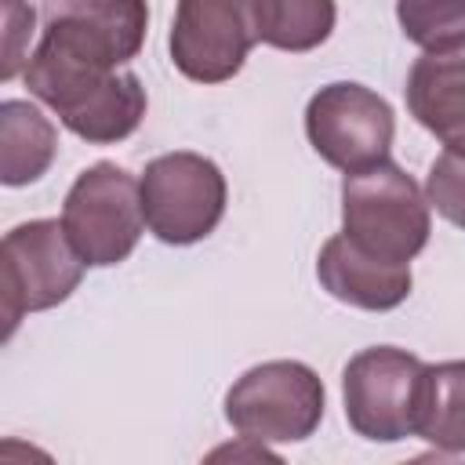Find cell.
<instances>
[{
	"label": "cell",
	"mask_w": 465,
	"mask_h": 465,
	"mask_svg": "<svg viewBox=\"0 0 465 465\" xmlns=\"http://www.w3.org/2000/svg\"><path fill=\"white\" fill-rule=\"evenodd\" d=\"M22 76L29 94L51 105L58 120L91 145H116L145 120V87L127 69L76 62L36 44Z\"/></svg>",
	"instance_id": "cell-1"
},
{
	"label": "cell",
	"mask_w": 465,
	"mask_h": 465,
	"mask_svg": "<svg viewBox=\"0 0 465 465\" xmlns=\"http://www.w3.org/2000/svg\"><path fill=\"white\" fill-rule=\"evenodd\" d=\"M429 196L392 160H378L341 178V232L385 262L411 265L429 243Z\"/></svg>",
	"instance_id": "cell-2"
},
{
	"label": "cell",
	"mask_w": 465,
	"mask_h": 465,
	"mask_svg": "<svg viewBox=\"0 0 465 465\" xmlns=\"http://www.w3.org/2000/svg\"><path fill=\"white\" fill-rule=\"evenodd\" d=\"M327 392L302 360H265L225 392V421L251 443H302L323 421Z\"/></svg>",
	"instance_id": "cell-3"
},
{
	"label": "cell",
	"mask_w": 465,
	"mask_h": 465,
	"mask_svg": "<svg viewBox=\"0 0 465 465\" xmlns=\"http://www.w3.org/2000/svg\"><path fill=\"white\" fill-rule=\"evenodd\" d=\"M62 225L91 269L127 262L145 232L138 178L113 160L84 167L62 200Z\"/></svg>",
	"instance_id": "cell-4"
},
{
	"label": "cell",
	"mask_w": 465,
	"mask_h": 465,
	"mask_svg": "<svg viewBox=\"0 0 465 465\" xmlns=\"http://www.w3.org/2000/svg\"><path fill=\"white\" fill-rule=\"evenodd\" d=\"M145 225L160 243L189 247L207 240L225 218L229 185L222 167L203 153H163L145 163L142 178Z\"/></svg>",
	"instance_id": "cell-5"
},
{
	"label": "cell",
	"mask_w": 465,
	"mask_h": 465,
	"mask_svg": "<svg viewBox=\"0 0 465 465\" xmlns=\"http://www.w3.org/2000/svg\"><path fill=\"white\" fill-rule=\"evenodd\" d=\"M425 371L429 363L400 345L360 349L341 371L349 429L371 443H400L414 436Z\"/></svg>",
	"instance_id": "cell-6"
},
{
	"label": "cell",
	"mask_w": 465,
	"mask_h": 465,
	"mask_svg": "<svg viewBox=\"0 0 465 465\" xmlns=\"http://www.w3.org/2000/svg\"><path fill=\"white\" fill-rule=\"evenodd\" d=\"M87 262L73 247L58 218H33L15 225L0 243L4 276V338L15 334L18 320L62 305L84 280Z\"/></svg>",
	"instance_id": "cell-7"
},
{
	"label": "cell",
	"mask_w": 465,
	"mask_h": 465,
	"mask_svg": "<svg viewBox=\"0 0 465 465\" xmlns=\"http://www.w3.org/2000/svg\"><path fill=\"white\" fill-rule=\"evenodd\" d=\"M305 134L316 156L338 171H363L389 160L396 138L392 105L356 80L323 84L305 105Z\"/></svg>",
	"instance_id": "cell-8"
},
{
	"label": "cell",
	"mask_w": 465,
	"mask_h": 465,
	"mask_svg": "<svg viewBox=\"0 0 465 465\" xmlns=\"http://www.w3.org/2000/svg\"><path fill=\"white\" fill-rule=\"evenodd\" d=\"M258 44L254 0H178L171 22V62L193 84L232 80Z\"/></svg>",
	"instance_id": "cell-9"
},
{
	"label": "cell",
	"mask_w": 465,
	"mask_h": 465,
	"mask_svg": "<svg viewBox=\"0 0 465 465\" xmlns=\"http://www.w3.org/2000/svg\"><path fill=\"white\" fill-rule=\"evenodd\" d=\"M145 29V0H44L40 47L76 62L120 69L142 51Z\"/></svg>",
	"instance_id": "cell-10"
},
{
	"label": "cell",
	"mask_w": 465,
	"mask_h": 465,
	"mask_svg": "<svg viewBox=\"0 0 465 465\" xmlns=\"http://www.w3.org/2000/svg\"><path fill=\"white\" fill-rule=\"evenodd\" d=\"M316 280L331 298H338L352 309H367V312H389V309L403 305L414 287L411 265L367 254L345 232L331 236L320 247Z\"/></svg>",
	"instance_id": "cell-11"
},
{
	"label": "cell",
	"mask_w": 465,
	"mask_h": 465,
	"mask_svg": "<svg viewBox=\"0 0 465 465\" xmlns=\"http://www.w3.org/2000/svg\"><path fill=\"white\" fill-rule=\"evenodd\" d=\"M411 116L447 149L465 156V47L425 51L403 87Z\"/></svg>",
	"instance_id": "cell-12"
},
{
	"label": "cell",
	"mask_w": 465,
	"mask_h": 465,
	"mask_svg": "<svg viewBox=\"0 0 465 465\" xmlns=\"http://www.w3.org/2000/svg\"><path fill=\"white\" fill-rule=\"evenodd\" d=\"M58 156V131L40 105L7 98L0 105V182L18 189L47 174Z\"/></svg>",
	"instance_id": "cell-13"
},
{
	"label": "cell",
	"mask_w": 465,
	"mask_h": 465,
	"mask_svg": "<svg viewBox=\"0 0 465 465\" xmlns=\"http://www.w3.org/2000/svg\"><path fill=\"white\" fill-rule=\"evenodd\" d=\"M414 436L443 454H465V360L432 363L425 371Z\"/></svg>",
	"instance_id": "cell-14"
},
{
	"label": "cell",
	"mask_w": 465,
	"mask_h": 465,
	"mask_svg": "<svg viewBox=\"0 0 465 465\" xmlns=\"http://www.w3.org/2000/svg\"><path fill=\"white\" fill-rule=\"evenodd\" d=\"M258 44L305 54L331 40L338 7L334 0H254Z\"/></svg>",
	"instance_id": "cell-15"
},
{
	"label": "cell",
	"mask_w": 465,
	"mask_h": 465,
	"mask_svg": "<svg viewBox=\"0 0 465 465\" xmlns=\"http://www.w3.org/2000/svg\"><path fill=\"white\" fill-rule=\"evenodd\" d=\"M396 22L421 51L465 47V0H396Z\"/></svg>",
	"instance_id": "cell-16"
},
{
	"label": "cell",
	"mask_w": 465,
	"mask_h": 465,
	"mask_svg": "<svg viewBox=\"0 0 465 465\" xmlns=\"http://www.w3.org/2000/svg\"><path fill=\"white\" fill-rule=\"evenodd\" d=\"M425 196L436 214H443L450 225L465 229V156L443 149L429 167Z\"/></svg>",
	"instance_id": "cell-17"
},
{
	"label": "cell",
	"mask_w": 465,
	"mask_h": 465,
	"mask_svg": "<svg viewBox=\"0 0 465 465\" xmlns=\"http://www.w3.org/2000/svg\"><path fill=\"white\" fill-rule=\"evenodd\" d=\"M4 4V25H7V40H4V80H15L18 69H25L29 62V36H33V7L22 0H0Z\"/></svg>",
	"instance_id": "cell-18"
}]
</instances>
